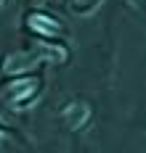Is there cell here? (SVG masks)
<instances>
[{"label":"cell","mask_w":146,"mask_h":153,"mask_svg":"<svg viewBox=\"0 0 146 153\" xmlns=\"http://www.w3.org/2000/svg\"><path fill=\"white\" fill-rule=\"evenodd\" d=\"M88 116H90V108L85 106V103H69L64 108V122L72 127V129H80L82 124L88 122Z\"/></svg>","instance_id":"1"},{"label":"cell","mask_w":146,"mask_h":153,"mask_svg":"<svg viewBox=\"0 0 146 153\" xmlns=\"http://www.w3.org/2000/svg\"><path fill=\"white\" fill-rule=\"evenodd\" d=\"M29 29L32 32H40V34H59L61 27H59V21H53L50 16H43V13H32L29 16Z\"/></svg>","instance_id":"2"},{"label":"cell","mask_w":146,"mask_h":153,"mask_svg":"<svg viewBox=\"0 0 146 153\" xmlns=\"http://www.w3.org/2000/svg\"><path fill=\"white\" fill-rule=\"evenodd\" d=\"M37 61H40V58H37V53H19V56H11V58H8L5 71H8V74H19V71L32 69Z\"/></svg>","instance_id":"3"},{"label":"cell","mask_w":146,"mask_h":153,"mask_svg":"<svg viewBox=\"0 0 146 153\" xmlns=\"http://www.w3.org/2000/svg\"><path fill=\"white\" fill-rule=\"evenodd\" d=\"M35 90H37V82L35 79H19L14 85H8V98L14 103H19V100H27L29 95H35Z\"/></svg>","instance_id":"4"},{"label":"cell","mask_w":146,"mask_h":153,"mask_svg":"<svg viewBox=\"0 0 146 153\" xmlns=\"http://www.w3.org/2000/svg\"><path fill=\"white\" fill-rule=\"evenodd\" d=\"M0 143H3V132H0Z\"/></svg>","instance_id":"5"}]
</instances>
